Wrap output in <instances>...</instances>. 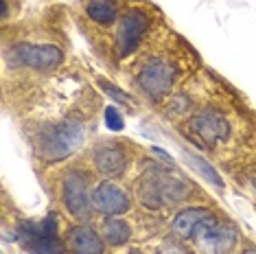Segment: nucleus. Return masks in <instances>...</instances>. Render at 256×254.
I'll list each match as a JSON object with an SVG mask.
<instances>
[{"label":"nucleus","instance_id":"nucleus-1","mask_svg":"<svg viewBox=\"0 0 256 254\" xmlns=\"http://www.w3.org/2000/svg\"><path fill=\"white\" fill-rule=\"evenodd\" d=\"M94 90L79 77L62 74L42 92L24 120V134L40 162L55 164L84 147L96 112Z\"/></svg>","mask_w":256,"mask_h":254},{"label":"nucleus","instance_id":"nucleus-2","mask_svg":"<svg viewBox=\"0 0 256 254\" xmlns=\"http://www.w3.org/2000/svg\"><path fill=\"white\" fill-rule=\"evenodd\" d=\"M190 64H195V55L184 40L164 22H156L144 44L134 55V88L151 103H164L190 74Z\"/></svg>","mask_w":256,"mask_h":254},{"label":"nucleus","instance_id":"nucleus-3","mask_svg":"<svg viewBox=\"0 0 256 254\" xmlns=\"http://www.w3.org/2000/svg\"><path fill=\"white\" fill-rule=\"evenodd\" d=\"M171 230L202 254H232L238 244V228L206 206L180 210L171 222Z\"/></svg>","mask_w":256,"mask_h":254},{"label":"nucleus","instance_id":"nucleus-4","mask_svg":"<svg viewBox=\"0 0 256 254\" xmlns=\"http://www.w3.org/2000/svg\"><path fill=\"white\" fill-rule=\"evenodd\" d=\"M64 64V48L46 33H22L4 42V66L22 74H50Z\"/></svg>","mask_w":256,"mask_h":254},{"label":"nucleus","instance_id":"nucleus-5","mask_svg":"<svg viewBox=\"0 0 256 254\" xmlns=\"http://www.w3.org/2000/svg\"><path fill=\"white\" fill-rule=\"evenodd\" d=\"M158 9L144 0H130L120 16L118 24L114 28V38L110 53L116 62H125L138 53V48L144 44V40L151 33V28L158 18Z\"/></svg>","mask_w":256,"mask_h":254},{"label":"nucleus","instance_id":"nucleus-6","mask_svg":"<svg viewBox=\"0 0 256 254\" xmlns=\"http://www.w3.org/2000/svg\"><path fill=\"white\" fill-rule=\"evenodd\" d=\"M190 186L184 178L162 169V166H149L140 173L136 182V198L149 210H162L168 206H178L188 200Z\"/></svg>","mask_w":256,"mask_h":254},{"label":"nucleus","instance_id":"nucleus-7","mask_svg":"<svg viewBox=\"0 0 256 254\" xmlns=\"http://www.w3.org/2000/svg\"><path fill=\"white\" fill-rule=\"evenodd\" d=\"M55 195L66 217L74 224H86L92 215L90 173L81 164L62 166L55 178Z\"/></svg>","mask_w":256,"mask_h":254},{"label":"nucleus","instance_id":"nucleus-8","mask_svg":"<svg viewBox=\"0 0 256 254\" xmlns=\"http://www.w3.org/2000/svg\"><path fill=\"white\" fill-rule=\"evenodd\" d=\"M182 132L186 134V138H190L202 149H217L230 140L232 123L230 116L221 108L204 106L193 110L184 118Z\"/></svg>","mask_w":256,"mask_h":254},{"label":"nucleus","instance_id":"nucleus-9","mask_svg":"<svg viewBox=\"0 0 256 254\" xmlns=\"http://www.w3.org/2000/svg\"><path fill=\"white\" fill-rule=\"evenodd\" d=\"M132 164V147L130 142L120 140H101L90 152V166L101 180H118Z\"/></svg>","mask_w":256,"mask_h":254},{"label":"nucleus","instance_id":"nucleus-10","mask_svg":"<svg viewBox=\"0 0 256 254\" xmlns=\"http://www.w3.org/2000/svg\"><path fill=\"white\" fill-rule=\"evenodd\" d=\"M127 4H130V0H79L77 9L81 22L88 24L90 31L103 33L106 40H110V46H112L114 28L118 24Z\"/></svg>","mask_w":256,"mask_h":254},{"label":"nucleus","instance_id":"nucleus-11","mask_svg":"<svg viewBox=\"0 0 256 254\" xmlns=\"http://www.w3.org/2000/svg\"><path fill=\"white\" fill-rule=\"evenodd\" d=\"M16 236L31 254H62L66 250L53 217H46L40 224H20Z\"/></svg>","mask_w":256,"mask_h":254},{"label":"nucleus","instance_id":"nucleus-12","mask_svg":"<svg viewBox=\"0 0 256 254\" xmlns=\"http://www.w3.org/2000/svg\"><path fill=\"white\" fill-rule=\"evenodd\" d=\"M132 208V195L112 180H101L92 190V210L103 217H123Z\"/></svg>","mask_w":256,"mask_h":254},{"label":"nucleus","instance_id":"nucleus-13","mask_svg":"<svg viewBox=\"0 0 256 254\" xmlns=\"http://www.w3.org/2000/svg\"><path fill=\"white\" fill-rule=\"evenodd\" d=\"M64 246L68 254H103L106 241L98 230L88 224H74L64 232Z\"/></svg>","mask_w":256,"mask_h":254},{"label":"nucleus","instance_id":"nucleus-14","mask_svg":"<svg viewBox=\"0 0 256 254\" xmlns=\"http://www.w3.org/2000/svg\"><path fill=\"white\" fill-rule=\"evenodd\" d=\"M134 230L123 217H106L101 222V236L110 246H125L132 239Z\"/></svg>","mask_w":256,"mask_h":254},{"label":"nucleus","instance_id":"nucleus-15","mask_svg":"<svg viewBox=\"0 0 256 254\" xmlns=\"http://www.w3.org/2000/svg\"><path fill=\"white\" fill-rule=\"evenodd\" d=\"M103 118H106V125L110 127V130H123V116H120L114 108L103 110Z\"/></svg>","mask_w":256,"mask_h":254},{"label":"nucleus","instance_id":"nucleus-16","mask_svg":"<svg viewBox=\"0 0 256 254\" xmlns=\"http://www.w3.org/2000/svg\"><path fill=\"white\" fill-rule=\"evenodd\" d=\"M241 254H256V248H248V250H243Z\"/></svg>","mask_w":256,"mask_h":254}]
</instances>
